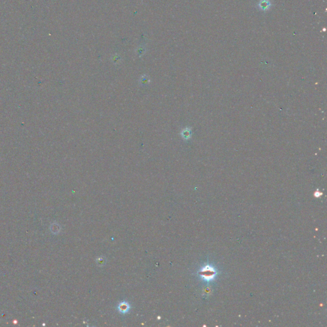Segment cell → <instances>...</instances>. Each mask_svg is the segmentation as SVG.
Here are the masks:
<instances>
[{
    "instance_id": "1",
    "label": "cell",
    "mask_w": 327,
    "mask_h": 327,
    "mask_svg": "<svg viewBox=\"0 0 327 327\" xmlns=\"http://www.w3.org/2000/svg\"><path fill=\"white\" fill-rule=\"evenodd\" d=\"M201 276L207 280H211L215 275V271L214 268L207 266L204 267L201 272Z\"/></svg>"
},
{
    "instance_id": "2",
    "label": "cell",
    "mask_w": 327,
    "mask_h": 327,
    "mask_svg": "<svg viewBox=\"0 0 327 327\" xmlns=\"http://www.w3.org/2000/svg\"><path fill=\"white\" fill-rule=\"evenodd\" d=\"M259 9L262 11H266L271 6V3L268 0H261L258 5Z\"/></svg>"
},
{
    "instance_id": "4",
    "label": "cell",
    "mask_w": 327,
    "mask_h": 327,
    "mask_svg": "<svg viewBox=\"0 0 327 327\" xmlns=\"http://www.w3.org/2000/svg\"><path fill=\"white\" fill-rule=\"evenodd\" d=\"M182 136H183L185 139H187L188 137H189L190 136V132L189 131V130H183V131H182Z\"/></svg>"
},
{
    "instance_id": "3",
    "label": "cell",
    "mask_w": 327,
    "mask_h": 327,
    "mask_svg": "<svg viewBox=\"0 0 327 327\" xmlns=\"http://www.w3.org/2000/svg\"><path fill=\"white\" fill-rule=\"evenodd\" d=\"M118 309L122 313H127L129 309V305L127 303V302H121L118 306Z\"/></svg>"
}]
</instances>
